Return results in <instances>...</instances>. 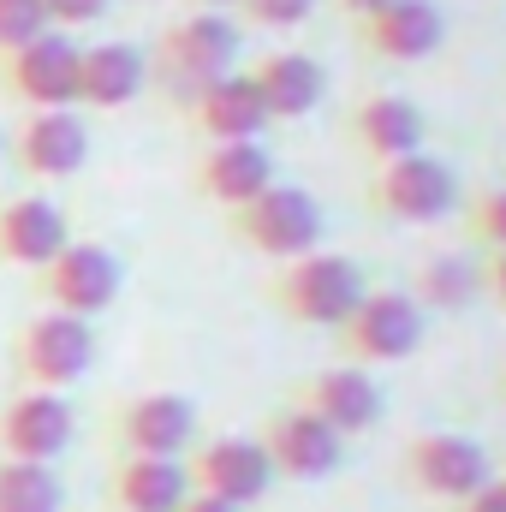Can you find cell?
Returning <instances> with one entry per match:
<instances>
[{"mask_svg":"<svg viewBox=\"0 0 506 512\" xmlns=\"http://www.w3.org/2000/svg\"><path fill=\"white\" fill-rule=\"evenodd\" d=\"M149 72L161 78V90H167L179 108H191L197 90H209L215 78L239 72V24H233L227 12H203V6H197L191 18H179V24L155 42Z\"/></svg>","mask_w":506,"mask_h":512,"instance_id":"1","label":"cell"},{"mask_svg":"<svg viewBox=\"0 0 506 512\" xmlns=\"http://www.w3.org/2000/svg\"><path fill=\"white\" fill-rule=\"evenodd\" d=\"M364 292H370L364 268L340 251H310V256H298V262H280V280L268 286L274 310L292 316V322H304V328H340L358 310Z\"/></svg>","mask_w":506,"mask_h":512,"instance_id":"2","label":"cell"},{"mask_svg":"<svg viewBox=\"0 0 506 512\" xmlns=\"http://www.w3.org/2000/svg\"><path fill=\"white\" fill-rule=\"evenodd\" d=\"M12 364L24 387H42V393H66L72 382L90 376L96 364V328L84 316H66V310H42L18 328L12 340Z\"/></svg>","mask_w":506,"mask_h":512,"instance_id":"3","label":"cell"},{"mask_svg":"<svg viewBox=\"0 0 506 512\" xmlns=\"http://www.w3.org/2000/svg\"><path fill=\"white\" fill-rule=\"evenodd\" d=\"M423 328H429V316L417 310L411 292H399V286H370V292L358 298V310H352L334 334H340L346 364L370 370V364H399V358H411V352L423 346Z\"/></svg>","mask_w":506,"mask_h":512,"instance_id":"4","label":"cell"},{"mask_svg":"<svg viewBox=\"0 0 506 512\" xmlns=\"http://www.w3.org/2000/svg\"><path fill=\"white\" fill-rule=\"evenodd\" d=\"M233 233L239 245H251L256 256L274 262H298V256L322 251V203L304 185H268L262 197H251L245 209H233Z\"/></svg>","mask_w":506,"mask_h":512,"instance_id":"5","label":"cell"},{"mask_svg":"<svg viewBox=\"0 0 506 512\" xmlns=\"http://www.w3.org/2000/svg\"><path fill=\"white\" fill-rule=\"evenodd\" d=\"M399 471H405V483H411L423 501H441V507H459V501H471V495H477V489L495 477L489 453H483L471 435H453V429L411 435V441H405V459H399Z\"/></svg>","mask_w":506,"mask_h":512,"instance_id":"6","label":"cell"},{"mask_svg":"<svg viewBox=\"0 0 506 512\" xmlns=\"http://www.w3.org/2000/svg\"><path fill=\"white\" fill-rule=\"evenodd\" d=\"M459 203V179L447 161H435L429 149L417 155H399V161H381L376 185H370V209L387 221H405V227H429V221H447Z\"/></svg>","mask_w":506,"mask_h":512,"instance_id":"7","label":"cell"},{"mask_svg":"<svg viewBox=\"0 0 506 512\" xmlns=\"http://www.w3.org/2000/svg\"><path fill=\"white\" fill-rule=\"evenodd\" d=\"M42 298H48V310H66V316H102L114 298H120V286H126V262L108 251V245H96V239H72L66 251L54 256L48 268H42Z\"/></svg>","mask_w":506,"mask_h":512,"instance_id":"8","label":"cell"},{"mask_svg":"<svg viewBox=\"0 0 506 512\" xmlns=\"http://www.w3.org/2000/svg\"><path fill=\"white\" fill-rule=\"evenodd\" d=\"M256 441H262L274 477H286V483H322V477H334L340 459H346V441H340L316 411H304L298 399L280 405V411H268V423H262Z\"/></svg>","mask_w":506,"mask_h":512,"instance_id":"9","label":"cell"},{"mask_svg":"<svg viewBox=\"0 0 506 512\" xmlns=\"http://www.w3.org/2000/svg\"><path fill=\"white\" fill-rule=\"evenodd\" d=\"M185 477L197 495H215L227 507H256L274 489V465L256 435H215L185 453Z\"/></svg>","mask_w":506,"mask_h":512,"instance_id":"10","label":"cell"},{"mask_svg":"<svg viewBox=\"0 0 506 512\" xmlns=\"http://www.w3.org/2000/svg\"><path fill=\"white\" fill-rule=\"evenodd\" d=\"M6 66V84L12 96L42 114V108H78V66H84V48L72 42V30H48L36 42H24L18 54L0 60Z\"/></svg>","mask_w":506,"mask_h":512,"instance_id":"11","label":"cell"},{"mask_svg":"<svg viewBox=\"0 0 506 512\" xmlns=\"http://www.w3.org/2000/svg\"><path fill=\"white\" fill-rule=\"evenodd\" d=\"M78 435V417L66 405V393H42V387H18L0 405V459H30V465H54Z\"/></svg>","mask_w":506,"mask_h":512,"instance_id":"12","label":"cell"},{"mask_svg":"<svg viewBox=\"0 0 506 512\" xmlns=\"http://www.w3.org/2000/svg\"><path fill=\"white\" fill-rule=\"evenodd\" d=\"M114 441L143 459H185L197 441V405L185 393H137L114 417Z\"/></svg>","mask_w":506,"mask_h":512,"instance_id":"13","label":"cell"},{"mask_svg":"<svg viewBox=\"0 0 506 512\" xmlns=\"http://www.w3.org/2000/svg\"><path fill=\"white\" fill-rule=\"evenodd\" d=\"M298 405L304 411H316L340 441H352V435H370L381 423V411H387V399H381V382L370 370H358V364H334V370H316L310 382L298 387Z\"/></svg>","mask_w":506,"mask_h":512,"instance_id":"14","label":"cell"},{"mask_svg":"<svg viewBox=\"0 0 506 512\" xmlns=\"http://www.w3.org/2000/svg\"><path fill=\"white\" fill-rule=\"evenodd\" d=\"M66 245H72V221H66V209H60L54 197L18 191V197L0 203V262L42 274Z\"/></svg>","mask_w":506,"mask_h":512,"instance_id":"15","label":"cell"},{"mask_svg":"<svg viewBox=\"0 0 506 512\" xmlns=\"http://www.w3.org/2000/svg\"><path fill=\"white\" fill-rule=\"evenodd\" d=\"M12 161L30 179H72L90 161V126L72 108H42L24 114V126L12 137Z\"/></svg>","mask_w":506,"mask_h":512,"instance_id":"16","label":"cell"},{"mask_svg":"<svg viewBox=\"0 0 506 512\" xmlns=\"http://www.w3.org/2000/svg\"><path fill=\"white\" fill-rule=\"evenodd\" d=\"M274 185V155L256 143V137H239V143H209L203 161H197V191L209 203H221L227 215L245 209L251 197H262Z\"/></svg>","mask_w":506,"mask_h":512,"instance_id":"17","label":"cell"},{"mask_svg":"<svg viewBox=\"0 0 506 512\" xmlns=\"http://www.w3.org/2000/svg\"><path fill=\"white\" fill-rule=\"evenodd\" d=\"M251 78H256V96H262L268 120H304V114H316L322 96H328V72H322V60L304 54V48H274V54H262Z\"/></svg>","mask_w":506,"mask_h":512,"instance_id":"18","label":"cell"},{"mask_svg":"<svg viewBox=\"0 0 506 512\" xmlns=\"http://www.w3.org/2000/svg\"><path fill=\"white\" fill-rule=\"evenodd\" d=\"M447 24H441V6L429 0H387L381 12L364 18V48L376 60H393V66H417L441 48Z\"/></svg>","mask_w":506,"mask_h":512,"instance_id":"19","label":"cell"},{"mask_svg":"<svg viewBox=\"0 0 506 512\" xmlns=\"http://www.w3.org/2000/svg\"><path fill=\"white\" fill-rule=\"evenodd\" d=\"M191 126L203 131L209 143H239V137H262V126H274L268 120V108H262V96H256V78L251 72H227V78H215L209 90H197L191 96Z\"/></svg>","mask_w":506,"mask_h":512,"instance_id":"20","label":"cell"},{"mask_svg":"<svg viewBox=\"0 0 506 512\" xmlns=\"http://www.w3.org/2000/svg\"><path fill=\"white\" fill-rule=\"evenodd\" d=\"M352 137H358V149L381 167V161L417 155L423 137H429V120H423V108H417L411 96L381 90V96H364V102L352 108Z\"/></svg>","mask_w":506,"mask_h":512,"instance_id":"21","label":"cell"},{"mask_svg":"<svg viewBox=\"0 0 506 512\" xmlns=\"http://www.w3.org/2000/svg\"><path fill=\"white\" fill-rule=\"evenodd\" d=\"M149 90V54L131 48V42H96L84 48V66H78V102L84 108H131L137 96Z\"/></svg>","mask_w":506,"mask_h":512,"instance_id":"22","label":"cell"},{"mask_svg":"<svg viewBox=\"0 0 506 512\" xmlns=\"http://www.w3.org/2000/svg\"><path fill=\"white\" fill-rule=\"evenodd\" d=\"M191 495L185 459H143V453H120L114 477H108V501L114 512H179Z\"/></svg>","mask_w":506,"mask_h":512,"instance_id":"23","label":"cell"},{"mask_svg":"<svg viewBox=\"0 0 506 512\" xmlns=\"http://www.w3.org/2000/svg\"><path fill=\"white\" fill-rule=\"evenodd\" d=\"M411 298H417L423 316H459V310H471V304L483 298V262H477L471 251L429 256V262L417 268Z\"/></svg>","mask_w":506,"mask_h":512,"instance_id":"24","label":"cell"},{"mask_svg":"<svg viewBox=\"0 0 506 512\" xmlns=\"http://www.w3.org/2000/svg\"><path fill=\"white\" fill-rule=\"evenodd\" d=\"M66 489L54 477V465H30V459H0V512H60Z\"/></svg>","mask_w":506,"mask_h":512,"instance_id":"25","label":"cell"},{"mask_svg":"<svg viewBox=\"0 0 506 512\" xmlns=\"http://www.w3.org/2000/svg\"><path fill=\"white\" fill-rule=\"evenodd\" d=\"M54 18H48V0H0V60L18 54L24 42L48 36Z\"/></svg>","mask_w":506,"mask_h":512,"instance_id":"26","label":"cell"},{"mask_svg":"<svg viewBox=\"0 0 506 512\" xmlns=\"http://www.w3.org/2000/svg\"><path fill=\"white\" fill-rule=\"evenodd\" d=\"M239 12L262 30H298L316 12V0H239Z\"/></svg>","mask_w":506,"mask_h":512,"instance_id":"27","label":"cell"},{"mask_svg":"<svg viewBox=\"0 0 506 512\" xmlns=\"http://www.w3.org/2000/svg\"><path fill=\"white\" fill-rule=\"evenodd\" d=\"M471 233H477V245L506 251V185H495V191L477 197V209H471Z\"/></svg>","mask_w":506,"mask_h":512,"instance_id":"28","label":"cell"},{"mask_svg":"<svg viewBox=\"0 0 506 512\" xmlns=\"http://www.w3.org/2000/svg\"><path fill=\"white\" fill-rule=\"evenodd\" d=\"M108 6L114 0H48V18H54V30H84V24L108 18Z\"/></svg>","mask_w":506,"mask_h":512,"instance_id":"29","label":"cell"},{"mask_svg":"<svg viewBox=\"0 0 506 512\" xmlns=\"http://www.w3.org/2000/svg\"><path fill=\"white\" fill-rule=\"evenodd\" d=\"M453 512H506V477H489L471 501H459Z\"/></svg>","mask_w":506,"mask_h":512,"instance_id":"30","label":"cell"},{"mask_svg":"<svg viewBox=\"0 0 506 512\" xmlns=\"http://www.w3.org/2000/svg\"><path fill=\"white\" fill-rule=\"evenodd\" d=\"M483 292L506 310V251H489L483 256Z\"/></svg>","mask_w":506,"mask_h":512,"instance_id":"31","label":"cell"},{"mask_svg":"<svg viewBox=\"0 0 506 512\" xmlns=\"http://www.w3.org/2000/svg\"><path fill=\"white\" fill-rule=\"evenodd\" d=\"M179 512H245V507H227V501H215V495H197V489H191V495L179 501Z\"/></svg>","mask_w":506,"mask_h":512,"instance_id":"32","label":"cell"},{"mask_svg":"<svg viewBox=\"0 0 506 512\" xmlns=\"http://www.w3.org/2000/svg\"><path fill=\"white\" fill-rule=\"evenodd\" d=\"M340 6H346V12H352V18H358V24H364V18H370V12H381V6H387V0H340Z\"/></svg>","mask_w":506,"mask_h":512,"instance_id":"33","label":"cell"},{"mask_svg":"<svg viewBox=\"0 0 506 512\" xmlns=\"http://www.w3.org/2000/svg\"><path fill=\"white\" fill-rule=\"evenodd\" d=\"M203 12H227V6H239V0H197Z\"/></svg>","mask_w":506,"mask_h":512,"instance_id":"34","label":"cell"},{"mask_svg":"<svg viewBox=\"0 0 506 512\" xmlns=\"http://www.w3.org/2000/svg\"><path fill=\"white\" fill-rule=\"evenodd\" d=\"M0 161H6V137H0Z\"/></svg>","mask_w":506,"mask_h":512,"instance_id":"35","label":"cell"},{"mask_svg":"<svg viewBox=\"0 0 506 512\" xmlns=\"http://www.w3.org/2000/svg\"><path fill=\"white\" fill-rule=\"evenodd\" d=\"M501 399H506V376H501Z\"/></svg>","mask_w":506,"mask_h":512,"instance_id":"36","label":"cell"},{"mask_svg":"<svg viewBox=\"0 0 506 512\" xmlns=\"http://www.w3.org/2000/svg\"><path fill=\"white\" fill-rule=\"evenodd\" d=\"M501 477H506V471H501Z\"/></svg>","mask_w":506,"mask_h":512,"instance_id":"37","label":"cell"}]
</instances>
